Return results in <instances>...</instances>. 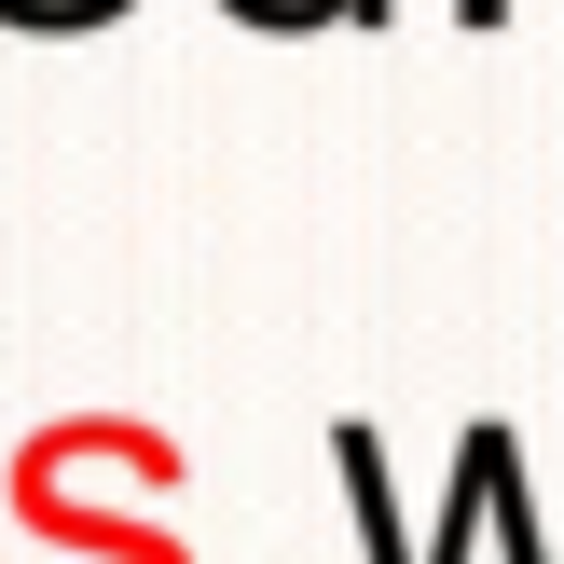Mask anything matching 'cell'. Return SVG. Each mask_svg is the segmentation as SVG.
<instances>
[{
	"instance_id": "6da1fadb",
	"label": "cell",
	"mask_w": 564,
	"mask_h": 564,
	"mask_svg": "<svg viewBox=\"0 0 564 564\" xmlns=\"http://www.w3.org/2000/svg\"><path fill=\"white\" fill-rule=\"evenodd\" d=\"M496 468H510V427H496V413H482V427H455V496H441V523H427V551H413V564H468V538L496 523Z\"/></svg>"
},
{
	"instance_id": "7a4b0ae2",
	"label": "cell",
	"mask_w": 564,
	"mask_h": 564,
	"mask_svg": "<svg viewBox=\"0 0 564 564\" xmlns=\"http://www.w3.org/2000/svg\"><path fill=\"white\" fill-rule=\"evenodd\" d=\"M235 28H262V42H317V28H372L386 0H220Z\"/></svg>"
},
{
	"instance_id": "3957f363",
	"label": "cell",
	"mask_w": 564,
	"mask_h": 564,
	"mask_svg": "<svg viewBox=\"0 0 564 564\" xmlns=\"http://www.w3.org/2000/svg\"><path fill=\"white\" fill-rule=\"evenodd\" d=\"M138 0H0V28H28V42H83V28H124Z\"/></svg>"
}]
</instances>
